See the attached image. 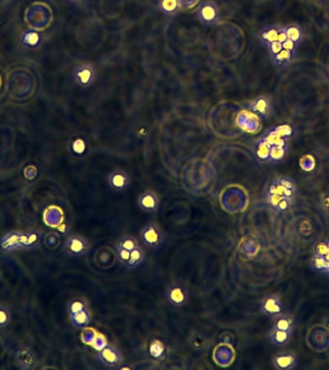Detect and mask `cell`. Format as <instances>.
I'll return each mask as SVG.
<instances>
[{
	"instance_id": "obj_1",
	"label": "cell",
	"mask_w": 329,
	"mask_h": 370,
	"mask_svg": "<svg viewBox=\"0 0 329 370\" xmlns=\"http://www.w3.org/2000/svg\"><path fill=\"white\" fill-rule=\"evenodd\" d=\"M140 239L144 245L153 251L160 250L164 243V234L162 229L154 223H148L140 231Z\"/></svg>"
},
{
	"instance_id": "obj_2",
	"label": "cell",
	"mask_w": 329,
	"mask_h": 370,
	"mask_svg": "<svg viewBox=\"0 0 329 370\" xmlns=\"http://www.w3.org/2000/svg\"><path fill=\"white\" fill-rule=\"evenodd\" d=\"M98 78V73L94 65L89 63L78 65L72 71V80L74 84L81 88H88L94 85Z\"/></svg>"
},
{
	"instance_id": "obj_3",
	"label": "cell",
	"mask_w": 329,
	"mask_h": 370,
	"mask_svg": "<svg viewBox=\"0 0 329 370\" xmlns=\"http://www.w3.org/2000/svg\"><path fill=\"white\" fill-rule=\"evenodd\" d=\"M196 14L198 20L205 26L216 25L220 19V9L213 1H203Z\"/></svg>"
},
{
	"instance_id": "obj_4",
	"label": "cell",
	"mask_w": 329,
	"mask_h": 370,
	"mask_svg": "<svg viewBox=\"0 0 329 370\" xmlns=\"http://www.w3.org/2000/svg\"><path fill=\"white\" fill-rule=\"evenodd\" d=\"M164 297L172 306L180 307L187 303L189 293L184 285L179 282H172L166 287Z\"/></svg>"
},
{
	"instance_id": "obj_5",
	"label": "cell",
	"mask_w": 329,
	"mask_h": 370,
	"mask_svg": "<svg viewBox=\"0 0 329 370\" xmlns=\"http://www.w3.org/2000/svg\"><path fill=\"white\" fill-rule=\"evenodd\" d=\"M98 358L103 365L111 368L120 367L124 361L122 353L112 345H107L98 353Z\"/></svg>"
},
{
	"instance_id": "obj_6",
	"label": "cell",
	"mask_w": 329,
	"mask_h": 370,
	"mask_svg": "<svg viewBox=\"0 0 329 370\" xmlns=\"http://www.w3.org/2000/svg\"><path fill=\"white\" fill-rule=\"evenodd\" d=\"M287 39L285 27L279 26H268L262 28L259 32V40L266 48L274 43L280 42L283 43Z\"/></svg>"
},
{
	"instance_id": "obj_7",
	"label": "cell",
	"mask_w": 329,
	"mask_h": 370,
	"mask_svg": "<svg viewBox=\"0 0 329 370\" xmlns=\"http://www.w3.org/2000/svg\"><path fill=\"white\" fill-rule=\"evenodd\" d=\"M108 185L114 191L124 193L129 189L131 185L130 176L124 170H114L107 178Z\"/></svg>"
},
{
	"instance_id": "obj_8",
	"label": "cell",
	"mask_w": 329,
	"mask_h": 370,
	"mask_svg": "<svg viewBox=\"0 0 329 370\" xmlns=\"http://www.w3.org/2000/svg\"><path fill=\"white\" fill-rule=\"evenodd\" d=\"M64 249L70 255L74 256H83L89 251V243L84 237L76 234L70 236L66 239L64 244Z\"/></svg>"
},
{
	"instance_id": "obj_9",
	"label": "cell",
	"mask_w": 329,
	"mask_h": 370,
	"mask_svg": "<svg viewBox=\"0 0 329 370\" xmlns=\"http://www.w3.org/2000/svg\"><path fill=\"white\" fill-rule=\"evenodd\" d=\"M283 303L276 295H268L265 297L260 305V310L263 314L270 317H276L283 311Z\"/></svg>"
},
{
	"instance_id": "obj_10",
	"label": "cell",
	"mask_w": 329,
	"mask_h": 370,
	"mask_svg": "<svg viewBox=\"0 0 329 370\" xmlns=\"http://www.w3.org/2000/svg\"><path fill=\"white\" fill-rule=\"evenodd\" d=\"M137 204L140 208L148 213H154L159 208V198L155 192L146 190L142 192L138 197Z\"/></svg>"
},
{
	"instance_id": "obj_11",
	"label": "cell",
	"mask_w": 329,
	"mask_h": 370,
	"mask_svg": "<svg viewBox=\"0 0 329 370\" xmlns=\"http://www.w3.org/2000/svg\"><path fill=\"white\" fill-rule=\"evenodd\" d=\"M248 108L254 115L258 116L262 119L268 118L272 113V103L270 101L264 96L258 97L248 103Z\"/></svg>"
},
{
	"instance_id": "obj_12",
	"label": "cell",
	"mask_w": 329,
	"mask_h": 370,
	"mask_svg": "<svg viewBox=\"0 0 329 370\" xmlns=\"http://www.w3.org/2000/svg\"><path fill=\"white\" fill-rule=\"evenodd\" d=\"M236 124L240 129H242L246 132H250V133H254L255 131H257L260 128L259 121H258L256 115H254V114L252 115V114H250L246 111L240 112V114L237 117Z\"/></svg>"
},
{
	"instance_id": "obj_13",
	"label": "cell",
	"mask_w": 329,
	"mask_h": 370,
	"mask_svg": "<svg viewBox=\"0 0 329 370\" xmlns=\"http://www.w3.org/2000/svg\"><path fill=\"white\" fill-rule=\"evenodd\" d=\"M296 360L298 357L294 354L290 352H285L276 354L272 358V363L274 367H276L278 369H291L296 364Z\"/></svg>"
},
{
	"instance_id": "obj_14",
	"label": "cell",
	"mask_w": 329,
	"mask_h": 370,
	"mask_svg": "<svg viewBox=\"0 0 329 370\" xmlns=\"http://www.w3.org/2000/svg\"><path fill=\"white\" fill-rule=\"evenodd\" d=\"M42 43V38L40 34L34 31V30H28L26 31L22 36V44L27 49H37Z\"/></svg>"
},
{
	"instance_id": "obj_15",
	"label": "cell",
	"mask_w": 329,
	"mask_h": 370,
	"mask_svg": "<svg viewBox=\"0 0 329 370\" xmlns=\"http://www.w3.org/2000/svg\"><path fill=\"white\" fill-rule=\"evenodd\" d=\"M70 316V321L72 323V325L78 328V329H83L85 327H87L92 321V314L90 312L88 307L82 309L79 312H76Z\"/></svg>"
},
{
	"instance_id": "obj_16",
	"label": "cell",
	"mask_w": 329,
	"mask_h": 370,
	"mask_svg": "<svg viewBox=\"0 0 329 370\" xmlns=\"http://www.w3.org/2000/svg\"><path fill=\"white\" fill-rule=\"evenodd\" d=\"M146 258V252L144 250L139 246L136 249L132 250L130 252V258L127 263L126 268H137L140 265H142Z\"/></svg>"
},
{
	"instance_id": "obj_17",
	"label": "cell",
	"mask_w": 329,
	"mask_h": 370,
	"mask_svg": "<svg viewBox=\"0 0 329 370\" xmlns=\"http://www.w3.org/2000/svg\"><path fill=\"white\" fill-rule=\"evenodd\" d=\"M291 335L292 332L272 328L270 332V340L274 344L282 346L286 344L290 340Z\"/></svg>"
},
{
	"instance_id": "obj_18",
	"label": "cell",
	"mask_w": 329,
	"mask_h": 370,
	"mask_svg": "<svg viewBox=\"0 0 329 370\" xmlns=\"http://www.w3.org/2000/svg\"><path fill=\"white\" fill-rule=\"evenodd\" d=\"M296 57V53H292L291 51H286V50H282L276 55L270 57L272 62L274 65L278 66V67H286L289 64H291L294 61Z\"/></svg>"
},
{
	"instance_id": "obj_19",
	"label": "cell",
	"mask_w": 329,
	"mask_h": 370,
	"mask_svg": "<svg viewBox=\"0 0 329 370\" xmlns=\"http://www.w3.org/2000/svg\"><path fill=\"white\" fill-rule=\"evenodd\" d=\"M181 5L178 0H159V9L166 16H174Z\"/></svg>"
},
{
	"instance_id": "obj_20",
	"label": "cell",
	"mask_w": 329,
	"mask_h": 370,
	"mask_svg": "<svg viewBox=\"0 0 329 370\" xmlns=\"http://www.w3.org/2000/svg\"><path fill=\"white\" fill-rule=\"evenodd\" d=\"M270 152V146L262 138L256 143L255 148H254V153L259 160L268 161Z\"/></svg>"
},
{
	"instance_id": "obj_21",
	"label": "cell",
	"mask_w": 329,
	"mask_h": 370,
	"mask_svg": "<svg viewBox=\"0 0 329 370\" xmlns=\"http://www.w3.org/2000/svg\"><path fill=\"white\" fill-rule=\"evenodd\" d=\"M148 351L150 357L153 358L158 360L163 359L166 356V345L158 339H153L150 344Z\"/></svg>"
},
{
	"instance_id": "obj_22",
	"label": "cell",
	"mask_w": 329,
	"mask_h": 370,
	"mask_svg": "<svg viewBox=\"0 0 329 370\" xmlns=\"http://www.w3.org/2000/svg\"><path fill=\"white\" fill-rule=\"evenodd\" d=\"M285 32H286L287 39L291 40L296 45H298L304 38V33H302V30L300 26L298 25H296V24L286 26L285 27Z\"/></svg>"
},
{
	"instance_id": "obj_23",
	"label": "cell",
	"mask_w": 329,
	"mask_h": 370,
	"mask_svg": "<svg viewBox=\"0 0 329 370\" xmlns=\"http://www.w3.org/2000/svg\"><path fill=\"white\" fill-rule=\"evenodd\" d=\"M276 322H274L272 328L282 330V331H286V332H292L294 323H292V320L290 316L280 314L278 316H276Z\"/></svg>"
},
{
	"instance_id": "obj_24",
	"label": "cell",
	"mask_w": 329,
	"mask_h": 370,
	"mask_svg": "<svg viewBox=\"0 0 329 370\" xmlns=\"http://www.w3.org/2000/svg\"><path fill=\"white\" fill-rule=\"evenodd\" d=\"M312 265L316 271L329 274V260L326 256L315 255L312 260Z\"/></svg>"
},
{
	"instance_id": "obj_25",
	"label": "cell",
	"mask_w": 329,
	"mask_h": 370,
	"mask_svg": "<svg viewBox=\"0 0 329 370\" xmlns=\"http://www.w3.org/2000/svg\"><path fill=\"white\" fill-rule=\"evenodd\" d=\"M286 149H287V147H282V146L270 147L268 161L270 162H278L280 160H282L284 158L285 154H286Z\"/></svg>"
},
{
	"instance_id": "obj_26",
	"label": "cell",
	"mask_w": 329,
	"mask_h": 370,
	"mask_svg": "<svg viewBox=\"0 0 329 370\" xmlns=\"http://www.w3.org/2000/svg\"><path fill=\"white\" fill-rule=\"evenodd\" d=\"M116 245H118V246H120V247H122V248H124V249H126V250H128V251H132V250H134V249H136L137 247H139V243H138V241L134 238V237H132V236H130V235H126V236H122V237H120V239H118V244Z\"/></svg>"
},
{
	"instance_id": "obj_27",
	"label": "cell",
	"mask_w": 329,
	"mask_h": 370,
	"mask_svg": "<svg viewBox=\"0 0 329 370\" xmlns=\"http://www.w3.org/2000/svg\"><path fill=\"white\" fill-rule=\"evenodd\" d=\"M116 255L118 258V262L122 265L126 267L127 263L129 261L130 258V251H128L126 249L116 245Z\"/></svg>"
},
{
	"instance_id": "obj_28",
	"label": "cell",
	"mask_w": 329,
	"mask_h": 370,
	"mask_svg": "<svg viewBox=\"0 0 329 370\" xmlns=\"http://www.w3.org/2000/svg\"><path fill=\"white\" fill-rule=\"evenodd\" d=\"M86 307H88V306H87V304H86V302L84 300H82V299H74L68 305V313H70V315H72V314H74L76 312L81 311L82 309H84Z\"/></svg>"
},
{
	"instance_id": "obj_29",
	"label": "cell",
	"mask_w": 329,
	"mask_h": 370,
	"mask_svg": "<svg viewBox=\"0 0 329 370\" xmlns=\"http://www.w3.org/2000/svg\"><path fill=\"white\" fill-rule=\"evenodd\" d=\"M72 152L76 154H78V155L83 154V153H85L86 150H87L86 142L83 139H81V138H77L72 142Z\"/></svg>"
},
{
	"instance_id": "obj_30",
	"label": "cell",
	"mask_w": 329,
	"mask_h": 370,
	"mask_svg": "<svg viewBox=\"0 0 329 370\" xmlns=\"http://www.w3.org/2000/svg\"><path fill=\"white\" fill-rule=\"evenodd\" d=\"M316 255L328 256L329 255V241H322L316 245Z\"/></svg>"
},
{
	"instance_id": "obj_31",
	"label": "cell",
	"mask_w": 329,
	"mask_h": 370,
	"mask_svg": "<svg viewBox=\"0 0 329 370\" xmlns=\"http://www.w3.org/2000/svg\"><path fill=\"white\" fill-rule=\"evenodd\" d=\"M268 50L270 52V57L276 55L278 53H279L280 51L283 50V47H282V43L280 42H274L272 44H270L268 47Z\"/></svg>"
},
{
	"instance_id": "obj_32",
	"label": "cell",
	"mask_w": 329,
	"mask_h": 370,
	"mask_svg": "<svg viewBox=\"0 0 329 370\" xmlns=\"http://www.w3.org/2000/svg\"><path fill=\"white\" fill-rule=\"evenodd\" d=\"M10 318L9 311L6 307L0 306V327L5 326Z\"/></svg>"
},
{
	"instance_id": "obj_33",
	"label": "cell",
	"mask_w": 329,
	"mask_h": 370,
	"mask_svg": "<svg viewBox=\"0 0 329 370\" xmlns=\"http://www.w3.org/2000/svg\"><path fill=\"white\" fill-rule=\"evenodd\" d=\"M282 47L284 50L286 51H291L292 53H296V49H298V45L294 44L292 41L289 40V39H286L283 43H282Z\"/></svg>"
},
{
	"instance_id": "obj_34",
	"label": "cell",
	"mask_w": 329,
	"mask_h": 370,
	"mask_svg": "<svg viewBox=\"0 0 329 370\" xmlns=\"http://www.w3.org/2000/svg\"><path fill=\"white\" fill-rule=\"evenodd\" d=\"M322 205H324L326 208L329 209V196H326V197H324V201H322Z\"/></svg>"
},
{
	"instance_id": "obj_35",
	"label": "cell",
	"mask_w": 329,
	"mask_h": 370,
	"mask_svg": "<svg viewBox=\"0 0 329 370\" xmlns=\"http://www.w3.org/2000/svg\"><path fill=\"white\" fill-rule=\"evenodd\" d=\"M68 1H70V2H72V3H74V4H80V3H82L84 0H68Z\"/></svg>"
},
{
	"instance_id": "obj_36",
	"label": "cell",
	"mask_w": 329,
	"mask_h": 370,
	"mask_svg": "<svg viewBox=\"0 0 329 370\" xmlns=\"http://www.w3.org/2000/svg\"><path fill=\"white\" fill-rule=\"evenodd\" d=\"M324 326L328 328L329 332V316H328L326 319H324Z\"/></svg>"
}]
</instances>
